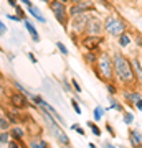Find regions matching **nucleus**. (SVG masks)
Listing matches in <instances>:
<instances>
[{
	"label": "nucleus",
	"instance_id": "obj_1",
	"mask_svg": "<svg viewBox=\"0 0 142 148\" xmlns=\"http://www.w3.org/2000/svg\"><path fill=\"white\" fill-rule=\"evenodd\" d=\"M111 54H112V63H114V82L119 87H137L131 58L122 53L121 49L112 51Z\"/></svg>",
	"mask_w": 142,
	"mask_h": 148
},
{
	"label": "nucleus",
	"instance_id": "obj_2",
	"mask_svg": "<svg viewBox=\"0 0 142 148\" xmlns=\"http://www.w3.org/2000/svg\"><path fill=\"white\" fill-rule=\"evenodd\" d=\"M93 73H94L96 79H99L101 82H112L114 81V63H112V54L107 49H103L99 53L98 63H96Z\"/></svg>",
	"mask_w": 142,
	"mask_h": 148
},
{
	"label": "nucleus",
	"instance_id": "obj_3",
	"mask_svg": "<svg viewBox=\"0 0 142 148\" xmlns=\"http://www.w3.org/2000/svg\"><path fill=\"white\" fill-rule=\"evenodd\" d=\"M129 32V25H127V21L122 18L116 10L107 13L104 18V35L111 38H119L122 33Z\"/></svg>",
	"mask_w": 142,
	"mask_h": 148
},
{
	"label": "nucleus",
	"instance_id": "obj_4",
	"mask_svg": "<svg viewBox=\"0 0 142 148\" xmlns=\"http://www.w3.org/2000/svg\"><path fill=\"white\" fill-rule=\"evenodd\" d=\"M48 8L51 10V13L55 15L56 21L68 32V23H69V13H68V5L60 2V0H50Z\"/></svg>",
	"mask_w": 142,
	"mask_h": 148
},
{
	"label": "nucleus",
	"instance_id": "obj_5",
	"mask_svg": "<svg viewBox=\"0 0 142 148\" xmlns=\"http://www.w3.org/2000/svg\"><path fill=\"white\" fill-rule=\"evenodd\" d=\"M93 13H79V15L69 16V23H68V32L76 35V36H84L86 35V27Z\"/></svg>",
	"mask_w": 142,
	"mask_h": 148
},
{
	"label": "nucleus",
	"instance_id": "obj_6",
	"mask_svg": "<svg viewBox=\"0 0 142 148\" xmlns=\"http://www.w3.org/2000/svg\"><path fill=\"white\" fill-rule=\"evenodd\" d=\"M7 99H8V107L12 109H15V110H26V109H35L38 112V107H35L32 102L26 99L25 95L18 92V90H8V95H7Z\"/></svg>",
	"mask_w": 142,
	"mask_h": 148
},
{
	"label": "nucleus",
	"instance_id": "obj_7",
	"mask_svg": "<svg viewBox=\"0 0 142 148\" xmlns=\"http://www.w3.org/2000/svg\"><path fill=\"white\" fill-rule=\"evenodd\" d=\"M94 12H96V3L93 0H81L78 3H69L68 5L69 16L79 15V13H94Z\"/></svg>",
	"mask_w": 142,
	"mask_h": 148
},
{
	"label": "nucleus",
	"instance_id": "obj_8",
	"mask_svg": "<svg viewBox=\"0 0 142 148\" xmlns=\"http://www.w3.org/2000/svg\"><path fill=\"white\" fill-rule=\"evenodd\" d=\"M86 35L88 36H104V20L99 15L93 13L86 27Z\"/></svg>",
	"mask_w": 142,
	"mask_h": 148
},
{
	"label": "nucleus",
	"instance_id": "obj_9",
	"mask_svg": "<svg viewBox=\"0 0 142 148\" xmlns=\"http://www.w3.org/2000/svg\"><path fill=\"white\" fill-rule=\"evenodd\" d=\"M103 43H104V36H88L84 35L79 40V46L84 48V51H94V53H101L103 49Z\"/></svg>",
	"mask_w": 142,
	"mask_h": 148
},
{
	"label": "nucleus",
	"instance_id": "obj_10",
	"mask_svg": "<svg viewBox=\"0 0 142 148\" xmlns=\"http://www.w3.org/2000/svg\"><path fill=\"white\" fill-rule=\"evenodd\" d=\"M48 130L53 133V137L56 138V142L61 148H71V138L68 137V133L64 132V128L60 125L58 122H55L51 127H48Z\"/></svg>",
	"mask_w": 142,
	"mask_h": 148
},
{
	"label": "nucleus",
	"instance_id": "obj_11",
	"mask_svg": "<svg viewBox=\"0 0 142 148\" xmlns=\"http://www.w3.org/2000/svg\"><path fill=\"white\" fill-rule=\"evenodd\" d=\"M119 95L122 97V104H126L129 107H134L136 102L139 99H142V92L137 90L136 87H124V89H121Z\"/></svg>",
	"mask_w": 142,
	"mask_h": 148
},
{
	"label": "nucleus",
	"instance_id": "obj_12",
	"mask_svg": "<svg viewBox=\"0 0 142 148\" xmlns=\"http://www.w3.org/2000/svg\"><path fill=\"white\" fill-rule=\"evenodd\" d=\"M127 140H129L131 148H142V132L141 130L129 127V130H127Z\"/></svg>",
	"mask_w": 142,
	"mask_h": 148
},
{
	"label": "nucleus",
	"instance_id": "obj_13",
	"mask_svg": "<svg viewBox=\"0 0 142 148\" xmlns=\"http://www.w3.org/2000/svg\"><path fill=\"white\" fill-rule=\"evenodd\" d=\"M132 69H134V76H136V84L142 87V61L139 56H132L131 58Z\"/></svg>",
	"mask_w": 142,
	"mask_h": 148
},
{
	"label": "nucleus",
	"instance_id": "obj_14",
	"mask_svg": "<svg viewBox=\"0 0 142 148\" xmlns=\"http://www.w3.org/2000/svg\"><path fill=\"white\" fill-rule=\"evenodd\" d=\"M26 13H28V15L32 16V18H35L37 21L43 23V25L46 23V18H45V15L42 13V10H40V8H38L37 5H33V3H32V5H28V7H26Z\"/></svg>",
	"mask_w": 142,
	"mask_h": 148
},
{
	"label": "nucleus",
	"instance_id": "obj_15",
	"mask_svg": "<svg viewBox=\"0 0 142 148\" xmlns=\"http://www.w3.org/2000/svg\"><path fill=\"white\" fill-rule=\"evenodd\" d=\"M28 148H51L50 143L40 135V137H28Z\"/></svg>",
	"mask_w": 142,
	"mask_h": 148
},
{
	"label": "nucleus",
	"instance_id": "obj_16",
	"mask_svg": "<svg viewBox=\"0 0 142 148\" xmlns=\"http://www.w3.org/2000/svg\"><path fill=\"white\" fill-rule=\"evenodd\" d=\"M23 25H25L26 32L30 33V38H32V41H33V43H40V33H38V30L35 28L33 21H30L28 18H26V20L23 21Z\"/></svg>",
	"mask_w": 142,
	"mask_h": 148
},
{
	"label": "nucleus",
	"instance_id": "obj_17",
	"mask_svg": "<svg viewBox=\"0 0 142 148\" xmlns=\"http://www.w3.org/2000/svg\"><path fill=\"white\" fill-rule=\"evenodd\" d=\"M98 58H99V53H94V51H84L83 53V61H84V64L89 66V68H94L96 66Z\"/></svg>",
	"mask_w": 142,
	"mask_h": 148
},
{
	"label": "nucleus",
	"instance_id": "obj_18",
	"mask_svg": "<svg viewBox=\"0 0 142 148\" xmlns=\"http://www.w3.org/2000/svg\"><path fill=\"white\" fill-rule=\"evenodd\" d=\"M106 110H116V112H121V114H122L126 109H124L122 101H119L116 95H109V107H107Z\"/></svg>",
	"mask_w": 142,
	"mask_h": 148
},
{
	"label": "nucleus",
	"instance_id": "obj_19",
	"mask_svg": "<svg viewBox=\"0 0 142 148\" xmlns=\"http://www.w3.org/2000/svg\"><path fill=\"white\" fill-rule=\"evenodd\" d=\"M86 127L89 128V130H91V133H93L94 137L101 138V135H103V130H101L99 123H96L94 120H88V122H86Z\"/></svg>",
	"mask_w": 142,
	"mask_h": 148
},
{
	"label": "nucleus",
	"instance_id": "obj_20",
	"mask_svg": "<svg viewBox=\"0 0 142 148\" xmlns=\"http://www.w3.org/2000/svg\"><path fill=\"white\" fill-rule=\"evenodd\" d=\"M132 43V38H131V33L129 32H126V33H122L121 36L117 38V45H119V48H127L129 45Z\"/></svg>",
	"mask_w": 142,
	"mask_h": 148
},
{
	"label": "nucleus",
	"instance_id": "obj_21",
	"mask_svg": "<svg viewBox=\"0 0 142 148\" xmlns=\"http://www.w3.org/2000/svg\"><path fill=\"white\" fill-rule=\"evenodd\" d=\"M104 114H106V109L103 106H96L94 109H93V120L96 122V123H99L103 119H104Z\"/></svg>",
	"mask_w": 142,
	"mask_h": 148
},
{
	"label": "nucleus",
	"instance_id": "obj_22",
	"mask_svg": "<svg viewBox=\"0 0 142 148\" xmlns=\"http://www.w3.org/2000/svg\"><path fill=\"white\" fill-rule=\"evenodd\" d=\"M12 86L15 87V90H18V92H21V94H23V95H25V97H26V99L30 101V95H32L33 92H30V90L26 89V87H25V86H23V84H20L18 81H12Z\"/></svg>",
	"mask_w": 142,
	"mask_h": 148
},
{
	"label": "nucleus",
	"instance_id": "obj_23",
	"mask_svg": "<svg viewBox=\"0 0 142 148\" xmlns=\"http://www.w3.org/2000/svg\"><path fill=\"white\" fill-rule=\"evenodd\" d=\"M104 87H106V90H107L109 95H119V92H121V87H119L114 81H112V82H106Z\"/></svg>",
	"mask_w": 142,
	"mask_h": 148
},
{
	"label": "nucleus",
	"instance_id": "obj_24",
	"mask_svg": "<svg viewBox=\"0 0 142 148\" xmlns=\"http://www.w3.org/2000/svg\"><path fill=\"white\" fill-rule=\"evenodd\" d=\"M134 120H136V117H134V114H132L131 110L122 112V122H124V125H132Z\"/></svg>",
	"mask_w": 142,
	"mask_h": 148
},
{
	"label": "nucleus",
	"instance_id": "obj_25",
	"mask_svg": "<svg viewBox=\"0 0 142 148\" xmlns=\"http://www.w3.org/2000/svg\"><path fill=\"white\" fill-rule=\"evenodd\" d=\"M15 15L18 16V18H20L21 21H25L26 18H28V13H26V8H23V7L20 5V3H18V5L15 7Z\"/></svg>",
	"mask_w": 142,
	"mask_h": 148
},
{
	"label": "nucleus",
	"instance_id": "obj_26",
	"mask_svg": "<svg viewBox=\"0 0 142 148\" xmlns=\"http://www.w3.org/2000/svg\"><path fill=\"white\" fill-rule=\"evenodd\" d=\"M71 109H73L74 114H78V115L83 114V109H81V106H79V99L74 97V95H71Z\"/></svg>",
	"mask_w": 142,
	"mask_h": 148
},
{
	"label": "nucleus",
	"instance_id": "obj_27",
	"mask_svg": "<svg viewBox=\"0 0 142 148\" xmlns=\"http://www.w3.org/2000/svg\"><path fill=\"white\" fill-rule=\"evenodd\" d=\"M10 127H12V123L7 120L5 115L0 117V132H8V130H10Z\"/></svg>",
	"mask_w": 142,
	"mask_h": 148
},
{
	"label": "nucleus",
	"instance_id": "obj_28",
	"mask_svg": "<svg viewBox=\"0 0 142 148\" xmlns=\"http://www.w3.org/2000/svg\"><path fill=\"white\" fill-rule=\"evenodd\" d=\"M10 140H12L10 132H0V147H7Z\"/></svg>",
	"mask_w": 142,
	"mask_h": 148
},
{
	"label": "nucleus",
	"instance_id": "obj_29",
	"mask_svg": "<svg viewBox=\"0 0 142 148\" xmlns=\"http://www.w3.org/2000/svg\"><path fill=\"white\" fill-rule=\"evenodd\" d=\"M69 82H71V87H73L74 94H81V92H83V87H81V84L78 82V79H76V77H71V79H69Z\"/></svg>",
	"mask_w": 142,
	"mask_h": 148
},
{
	"label": "nucleus",
	"instance_id": "obj_30",
	"mask_svg": "<svg viewBox=\"0 0 142 148\" xmlns=\"http://www.w3.org/2000/svg\"><path fill=\"white\" fill-rule=\"evenodd\" d=\"M71 130H74V132L78 133V135H81V137H86V130H84L83 125H79V123H71Z\"/></svg>",
	"mask_w": 142,
	"mask_h": 148
},
{
	"label": "nucleus",
	"instance_id": "obj_31",
	"mask_svg": "<svg viewBox=\"0 0 142 148\" xmlns=\"http://www.w3.org/2000/svg\"><path fill=\"white\" fill-rule=\"evenodd\" d=\"M56 48H58V51L63 54V56H68L69 54V49L66 48V45H64L63 41H56Z\"/></svg>",
	"mask_w": 142,
	"mask_h": 148
},
{
	"label": "nucleus",
	"instance_id": "obj_32",
	"mask_svg": "<svg viewBox=\"0 0 142 148\" xmlns=\"http://www.w3.org/2000/svg\"><path fill=\"white\" fill-rule=\"evenodd\" d=\"M104 128H106V132L109 133L111 137H112V138H116V132H114V127H112V123H111L109 120H107V122L104 123Z\"/></svg>",
	"mask_w": 142,
	"mask_h": 148
},
{
	"label": "nucleus",
	"instance_id": "obj_33",
	"mask_svg": "<svg viewBox=\"0 0 142 148\" xmlns=\"http://www.w3.org/2000/svg\"><path fill=\"white\" fill-rule=\"evenodd\" d=\"M134 43H136V46L139 49H142V33H139V32L134 33Z\"/></svg>",
	"mask_w": 142,
	"mask_h": 148
},
{
	"label": "nucleus",
	"instance_id": "obj_34",
	"mask_svg": "<svg viewBox=\"0 0 142 148\" xmlns=\"http://www.w3.org/2000/svg\"><path fill=\"white\" fill-rule=\"evenodd\" d=\"M7 95H8V89H7V86L3 82H0V101L2 99H5Z\"/></svg>",
	"mask_w": 142,
	"mask_h": 148
},
{
	"label": "nucleus",
	"instance_id": "obj_35",
	"mask_svg": "<svg viewBox=\"0 0 142 148\" xmlns=\"http://www.w3.org/2000/svg\"><path fill=\"white\" fill-rule=\"evenodd\" d=\"M63 89H64V92L73 94V87H71V82H69L68 79H63Z\"/></svg>",
	"mask_w": 142,
	"mask_h": 148
},
{
	"label": "nucleus",
	"instance_id": "obj_36",
	"mask_svg": "<svg viewBox=\"0 0 142 148\" xmlns=\"http://www.w3.org/2000/svg\"><path fill=\"white\" fill-rule=\"evenodd\" d=\"M7 32H8V28H7V25L3 23V21L0 20V36H5Z\"/></svg>",
	"mask_w": 142,
	"mask_h": 148
},
{
	"label": "nucleus",
	"instance_id": "obj_37",
	"mask_svg": "<svg viewBox=\"0 0 142 148\" xmlns=\"http://www.w3.org/2000/svg\"><path fill=\"white\" fill-rule=\"evenodd\" d=\"M7 148H21V145L18 142H15V140H10L8 145H7Z\"/></svg>",
	"mask_w": 142,
	"mask_h": 148
},
{
	"label": "nucleus",
	"instance_id": "obj_38",
	"mask_svg": "<svg viewBox=\"0 0 142 148\" xmlns=\"http://www.w3.org/2000/svg\"><path fill=\"white\" fill-rule=\"evenodd\" d=\"M26 56H28V59H30V61H32V64H37V63H38L37 56H35V54H33L32 51H28V53H26Z\"/></svg>",
	"mask_w": 142,
	"mask_h": 148
},
{
	"label": "nucleus",
	"instance_id": "obj_39",
	"mask_svg": "<svg viewBox=\"0 0 142 148\" xmlns=\"http://www.w3.org/2000/svg\"><path fill=\"white\" fill-rule=\"evenodd\" d=\"M101 148H117L114 143H111V142H103L101 143Z\"/></svg>",
	"mask_w": 142,
	"mask_h": 148
},
{
	"label": "nucleus",
	"instance_id": "obj_40",
	"mask_svg": "<svg viewBox=\"0 0 142 148\" xmlns=\"http://www.w3.org/2000/svg\"><path fill=\"white\" fill-rule=\"evenodd\" d=\"M7 18H8V20H12V21H17V23H18V21H21L17 15H7Z\"/></svg>",
	"mask_w": 142,
	"mask_h": 148
},
{
	"label": "nucleus",
	"instance_id": "obj_41",
	"mask_svg": "<svg viewBox=\"0 0 142 148\" xmlns=\"http://www.w3.org/2000/svg\"><path fill=\"white\" fill-rule=\"evenodd\" d=\"M7 3H8L10 7H13V8H15V7L18 5V0H7Z\"/></svg>",
	"mask_w": 142,
	"mask_h": 148
},
{
	"label": "nucleus",
	"instance_id": "obj_42",
	"mask_svg": "<svg viewBox=\"0 0 142 148\" xmlns=\"http://www.w3.org/2000/svg\"><path fill=\"white\" fill-rule=\"evenodd\" d=\"M134 109H137V110H142V99H139V101L136 102V106H134Z\"/></svg>",
	"mask_w": 142,
	"mask_h": 148
},
{
	"label": "nucleus",
	"instance_id": "obj_43",
	"mask_svg": "<svg viewBox=\"0 0 142 148\" xmlns=\"http://www.w3.org/2000/svg\"><path fill=\"white\" fill-rule=\"evenodd\" d=\"M21 3H23V5L25 7H28V5H32V0H20Z\"/></svg>",
	"mask_w": 142,
	"mask_h": 148
},
{
	"label": "nucleus",
	"instance_id": "obj_44",
	"mask_svg": "<svg viewBox=\"0 0 142 148\" xmlns=\"http://www.w3.org/2000/svg\"><path fill=\"white\" fill-rule=\"evenodd\" d=\"M0 82H5V74L0 71Z\"/></svg>",
	"mask_w": 142,
	"mask_h": 148
},
{
	"label": "nucleus",
	"instance_id": "obj_45",
	"mask_svg": "<svg viewBox=\"0 0 142 148\" xmlns=\"http://www.w3.org/2000/svg\"><path fill=\"white\" fill-rule=\"evenodd\" d=\"M3 115V106H2V102H0V117Z\"/></svg>",
	"mask_w": 142,
	"mask_h": 148
},
{
	"label": "nucleus",
	"instance_id": "obj_46",
	"mask_svg": "<svg viewBox=\"0 0 142 148\" xmlns=\"http://www.w3.org/2000/svg\"><path fill=\"white\" fill-rule=\"evenodd\" d=\"M78 2H81V0H69V3H78Z\"/></svg>",
	"mask_w": 142,
	"mask_h": 148
},
{
	"label": "nucleus",
	"instance_id": "obj_47",
	"mask_svg": "<svg viewBox=\"0 0 142 148\" xmlns=\"http://www.w3.org/2000/svg\"><path fill=\"white\" fill-rule=\"evenodd\" d=\"M88 147H89V148H98V147H96V145H94V143H89Z\"/></svg>",
	"mask_w": 142,
	"mask_h": 148
},
{
	"label": "nucleus",
	"instance_id": "obj_48",
	"mask_svg": "<svg viewBox=\"0 0 142 148\" xmlns=\"http://www.w3.org/2000/svg\"><path fill=\"white\" fill-rule=\"evenodd\" d=\"M60 2H63V3H66V5H69V0H60Z\"/></svg>",
	"mask_w": 142,
	"mask_h": 148
},
{
	"label": "nucleus",
	"instance_id": "obj_49",
	"mask_svg": "<svg viewBox=\"0 0 142 148\" xmlns=\"http://www.w3.org/2000/svg\"><path fill=\"white\" fill-rule=\"evenodd\" d=\"M40 2H43V3H46V5L50 3V0H40Z\"/></svg>",
	"mask_w": 142,
	"mask_h": 148
},
{
	"label": "nucleus",
	"instance_id": "obj_50",
	"mask_svg": "<svg viewBox=\"0 0 142 148\" xmlns=\"http://www.w3.org/2000/svg\"><path fill=\"white\" fill-rule=\"evenodd\" d=\"M0 53H3V48H2V46H0Z\"/></svg>",
	"mask_w": 142,
	"mask_h": 148
},
{
	"label": "nucleus",
	"instance_id": "obj_51",
	"mask_svg": "<svg viewBox=\"0 0 142 148\" xmlns=\"http://www.w3.org/2000/svg\"><path fill=\"white\" fill-rule=\"evenodd\" d=\"M117 148H127V147H124V145H121V147H117Z\"/></svg>",
	"mask_w": 142,
	"mask_h": 148
},
{
	"label": "nucleus",
	"instance_id": "obj_52",
	"mask_svg": "<svg viewBox=\"0 0 142 148\" xmlns=\"http://www.w3.org/2000/svg\"><path fill=\"white\" fill-rule=\"evenodd\" d=\"M141 13H142V3H141Z\"/></svg>",
	"mask_w": 142,
	"mask_h": 148
},
{
	"label": "nucleus",
	"instance_id": "obj_53",
	"mask_svg": "<svg viewBox=\"0 0 142 148\" xmlns=\"http://www.w3.org/2000/svg\"><path fill=\"white\" fill-rule=\"evenodd\" d=\"M0 148H5V147H0Z\"/></svg>",
	"mask_w": 142,
	"mask_h": 148
}]
</instances>
